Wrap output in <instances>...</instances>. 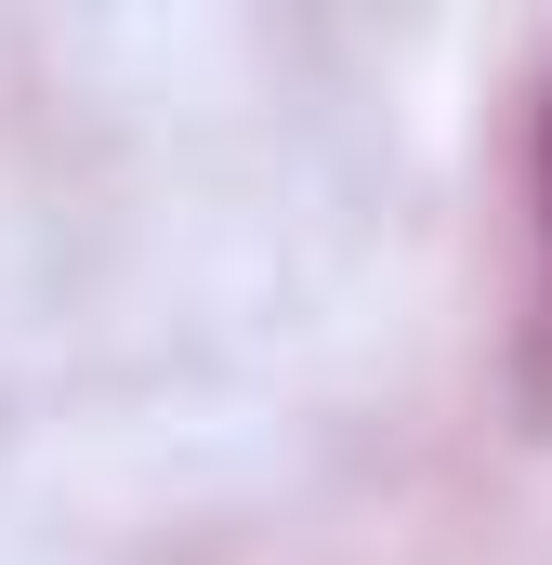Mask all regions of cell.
<instances>
[{
  "label": "cell",
  "mask_w": 552,
  "mask_h": 565,
  "mask_svg": "<svg viewBox=\"0 0 552 565\" xmlns=\"http://www.w3.org/2000/svg\"><path fill=\"white\" fill-rule=\"evenodd\" d=\"M527 395L552 408V106H540V289H527Z\"/></svg>",
  "instance_id": "1"
}]
</instances>
